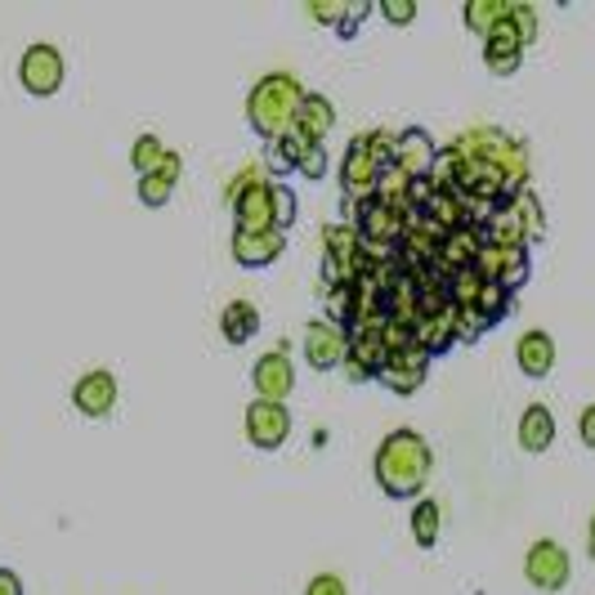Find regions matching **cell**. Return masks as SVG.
Masks as SVG:
<instances>
[{"mask_svg":"<svg viewBox=\"0 0 595 595\" xmlns=\"http://www.w3.org/2000/svg\"><path fill=\"white\" fill-rule=\"evenodd\" d=\"M246 439H251L255 448H264V452L282 448V443L291 439V412H286V403L255 399V403L246 408Z\"/></svg>","mask_w":595,"mask_h":595,"instance_id":"52a82bcc","label":"cell"},{"mask_svg":"<svg viewBox=\"0 0 595 595\" xmlns=\"http://www.w3.org/2000/svg\"><path fill=\"white\" fill-rule=\"evenodd\" d=\"M255 184H269V179H264V170H260V166H242V170L233 175V184H228L224 202H228V206H237V202H242V197H246Z\"/></svg>","mask_w":595,"mask_h":595,"instance_id":"ab89813d","label":"cell"},{"mask_svg":"<svg viewBox=\"0 0 595 595\" xmlns=\"http://www.w3.org/2000/svg\"><path fill=\"white\" fill-rule=\"evenodd\" d=\"M475 310H479V314H484V319L497 328V323H501V319L515 310V295H510L501 282H484V286H479V301H475Z\"/></svg>","mask_w":595,"mask_h":595,"instance_id":"83f0119b","label":"cell"},{"mask_svg":"<svg viewBox=\"0 0 595 595\" xmlns=\"http://www.w3.org/2000/svg\"><path fill=\"white\" fill-rule=\"evenodd\" d=\"M368 14H372V6H368V0H359V6H345V19H341V28H336V37H345V41H350V37L359 32V23H363Z\"/></svg>","mask_w":595,"mask_h":595,"instance_id":"ee69618b","label":"cell"},{"mask_svg":"<svg viewBox=\"0 0 595 595\" xmlns=\"http://www.w3.org/2000/svg\"><path fill=\"white\" fill-rule=\"evenodd\" d=\"M586 550H591V559H595V515H591V528H586Z\"/></svg>","mask_w":595,"mask_h":595,"instance_id":"816d5d0a","label":"cell"},{"mask_svg":"<svg viewBox=\"0 0 595 595\" xmlns=\"http://www.w3.org/2000/svg\"><path fill=\"white\" fill-rule=\"evenodd\" d=\"M64 77H68V64H64V55H59L55 46H28V50H23V59H19V81H23L28 95L50 99V95H59Z\"/></svg>","mask_w":595,"mask_h":595,"instance_id":"3957f363","label":"cell"},{"mask_svg":"<svg viewBox=\"0 0 595 595\" xmlns=\"http://www.w3.org/2000/svg\"><path fill=\"white\" fill-rule=\"evenodd\" d=\"M484 228H470V224H461V228H452V233H443V242H439V251H435V273H443V277H452V273H461V269H475V260H479V251H484Z\"/></svg>","mask_w":595,"mask_h":595,"instance_id":"ba28073f","label":"cell"},{"mask_svg":"<svg viewBox=\"0 0 595 595\" xmlns=\"http://www.w3.org/2000/svg\"><path fill=\"white\" fill-rule=\"evenodd\" d=\"M170 197H175V184H170V179H162V175H139V202H144V206L157 211V206H166Z\"/></svg>","mask_w":595,"mask_h":595,"instance_id":"74e56055","label":"cell"},{"mask_svg":"<svg viewBox=\"0 0 595 595\" xmlns=\"http://www.w3.org/2000/svg\"><path fill=\"white\" fill-rule=\"evenodd\" d=\"M310 148H314V144H310L305 135H295V130H286L282 139H273V144H269V166L286 175V170H295V166H301V157H305Z\"/></svg>","mask_w":595,"mask_h":595,"instance_id":"484cf974","label":"cell"},{"mask_svg":"<svg viewBox=\"0 0 595 595\" xmlns=\"http://www.w3.org/2000/svg\"><path fill=\"white\" fill-rule=\"evenodd\" d=\"M377 179H381V166L372 162V153L363 148V139H354L350 153H345V162H341V188H345V197L372 202L377 197Z\"/></svg>","mask_w":595,"mask_h":595,"instance_id":"8fae6325","label":"cell"},{"mask_svg":"<svg viewBox=\"0 0 595 595\" xmlns=\"http://www.w3.org/2000/svg\"><path fill=\"white\" fill-rule=\"evenodd\" d=\"M461 175H466V157H461L452 144H443L439 157H435V166H430V184L457 193V188H461Z\"/></svg>","mask_w":595,"mask_h":595,"instance_id":"4316f807","label":"cell"},{"mask_svg":"<svg viewBox=\"0 0 595 595\" xmlns=\"http://www.w3.org/2000/svg\"><path fill=\"white\" fill-rule=\"evenodd\" d=\"M286 251V233L269 228V233H237L233 228V260L242 269H269L273 260H282Z\"/></svg>","mask_w":595,"mask_h":595,"instance_id":"4fadbf2b","label":"cell"},{"mask_svg":"<svg viewBox=\"0 0 595 595\" xmlns=\"http://www.w3.org/2000/svg\"><path fill=\"white\" fill-rule=\"evenodd\" d=\"M435 157H439V144L421 130V126H408V130H399V148H394V166L403 170V175H412V179H426L430 175V166H435Z\"/></svg>","mask_w":595,"mask_h":595,"instance_id":"7c38bea8","label":"cell"},{"mask_svg":"<svg viewBox=\"0 0 595 595\" xmlns=\"http://www.w3.org/2000/svg\"><path fill=\"white\" fill-rule=\"evenodd\" d=\"M515 363H519V372L528 377V381H542V377H550L555 372V341L546 336V332H524L519 341H515Z\"/></svg>","mask_w":595,"mask_h":595,"instance_id":"9a60e30c","label":"cell"},{"mask_svg":"<svg viewBox=\"0 0 595 595\" xmlns=\"http://www.w3.org/2000/svg\"><path fill=\"white\" fill-rule=\"evenodd\" d=\"M484 64H488V72H497V77H515L519 64H524V50H519V46H488V41H484Z\"/></svg>","mask_w":595,"mask_h":595,"instance_id":"e575fe53","label":"cell"},{"mask_svg":"<svg viewBox=\"0 0 595 595\" xmlns=\"http://www.w3.org/2000/svg\"><path fill=\"white\" fill-rule=\"evenodd\" d=\"M408 188H412V175H403L399 166H390V170H381V179H377V202L408 211Z\"/></svg>","mask_w":595,"mask_h":595,"instance_id":"f546056e","label":"cell"},{"mask_svg":"<svg viewBox=\"0 0 595 595\" xmlns=\"http://www.w3.org/2000/svg\"><path fill=\"white\" fill-rule=\"evenodd\" d=\"M350 363L368 368V372H372V381H377V377L390 368V350H386L381 332H359V336H350Z\"/></svg>","mask_w":595,"mask_h":595,"instance_id":"7402d4cb","label":"cell"},{"mask_svg":"<svg viewBox=\"0 0 595 595\" xmlns=\"http://www.w3.org/2000/svg\"><path fill=\"white\" fill-rule=\"evenodd\" d=\"M577 439H582L586 448H595V403L582 408V417H577Z\"/></svg>","mask_w":595,"mask_h":595,"instance_id":"c3c4849f","label":"cell"},{"mask_svg":"<svg viewBox=\"0 0 595 595\" xmlns=\"http://www.w3.org/2000/svg\"><path fill=\"white\" fill-rule=\"evenodd\" d=\"M363 139V148L372 153V162L381 166V170H390L394 166V148H399V135H390V130H368V135H359Z\"/></svg>","mask_w":595,"mask_h":595,"instance_id":"8d00e7d4","label":"cell"},{"mask_svg":"<svg viewBox=\"0 0 595 595\" xmlns=\"http://www.w3.org/2000/svg\"><path fill=\"white\" fill-rule=\"evenodd\" d=\"M408 215L412 211H399V206H386V202H363L359 206V237L368 246H399L403 242V228H408Z\"/></svg>","mask_w":595,"mask_h":595,"instance_id":"8992f818","label":"cell"},{"mask_svg":"<svg viewBox=\"0 0 595 595\" xmlns=\"http://www.w3.org/2000/svg\"><path fill=\"white\" fill-rule=\"evenodd\" d=\"M310 19H314V23H332V28H341L345 6H323V0H314V6H310Z\"/></svg>","mask_w":595,"mask_h":595,"instance_id":"7dc6e473","label":"cell"},{"mask_svg":"<svg viewBox=\"0 0 595 595\" xmlns=\"http://www.w3.org/2000/svg\"><path fill=\"white\" fill-rule=\"evenodd\" d=\"M381 14H386V23H394V28H408V23L417 19V6H412V0H386V6H381Z\"/></svg>","mask_w":595,"mask_h":595,"instance_id":"7bdbcfd3","label":"cell"},{"mask_svg":"<svg viewBox=\"0 0 595 595\" xmlns=\"http://www.w3.org/2000/svg\"><path fill=\"white\" fill-rule=\"evenodd\" d=\"M269 202H273V228L286 233L295 224V215H301V202H295V193L286 184H269Z\"/></svg>","mask_w":595,"mask_h":595,"instance_id":"836d02e7","label":"cell"},{"mask_svg":"<svg viewBox=\"0 0 595 595\" xmlns=\"http://www.w3.org/2000/svg\"><path fill=\"white\" fill-rule=\"evenodd\" d=\"M484 332H492V323L475 310V305H466V310H457V336H461V345H475Z\"/></svg>","mask_w":595,"mask_h":595,"instance_id":"f35d334b","label":"cell"},{"mask_svg":"<svg viewBox=\"0 0 595 595\" xmlns=\"http://www.w3.org/2000/svg\"><path fill=\"white\" fill-rule=\"evenodd\" d=\"M301 104H305L301 81H295L291 72H269L246 95V121H251V130L260 139L273 144V139H282L295 126V113H301Z\"/></svg>","mask_w":595,"mask_h":595,"instance_id":"7a4b0ae2","label":"cell"},{"mask_svg":"<svg viewBox=\"0 0 595 595\" xmlns=\"http://www.w3.org/2000/svg\"><path fill=\"white\" fill-rule=\"evenodd\" d=\"M484 237H488V242H497V246H528V233H524V220H519V211H515V202H506V206H497V215L488 220V228H484Z\"/></svg>","mask_w":595,"mask_h":595,"instance_id":"603a6c76","label":"cell"},{"mask_svg":"<svg viewBox=\"0 0 595 595\" xmlns=\"http://www.w3.org/2000/svg\"><path fill=\"white\" fill-rule=\"evenodd\" d=\"M479 286H484V277H479L475 269H461V273H452V277H448V295H452V305H457V310L475 305V301H479Z\"/></svg>","mask_w":595,"mask_h":595,"instance_id":"d590c367","label":"cell"},{"mask_svg":"<svg viewBox=\"0 0 595 595\" xmlns=\"http://www.w3.org/2000/svg\"><path fill=\"white\" fill-rule=\"evenodd\" d=\"M305 595H350V591H345V582H341L336 573H319V577L305 586Z\"/></svg>","mask_w":595,"mask_h":595,"instance_id":"f6af8a7d","label":"cell"},{"mask_svg":"<svg viewBox=\"0 0 595 595\" xmlns=\"http://www.w3.org/2000/svg\"><path fill=\"white\" fill-rule=\"evenodd\" d=\"M555 443V417L546 403H528L519 417V448L524 452H546Z\"/></svg>","mask_w":595,"mask_h":595,"instance_id":"ffe728a7","label":"cell"},{"mask_svg":"<svg viewBox=\"0 0 595 595\" xmlns=\"http://www.w3.org/2000/svg\"><path fill=\"white\" fill-rule=\"evenodd\" d=\"M528 269H533V255H528V246H506V264H501V286L515 295L524 282H528Z\"/></svg>","mask_w":595,"mask_h":595,"instance_id":"d6a6232c","label":"cell"},{"mask_svg":"<svg viewBox=\"0 0 595 595\" xmlns=\"http://www.w3.org/2000/svg\"><path fill=\"white\" fill-rule=\"evenodd\" d=\"M305 359H310V368L314 372H332V368H345V359H350V328H336V323H328V319H314L310 328H305Z\"/></svg>","mask_w":595,"mask_h":595,"instance_id":"5b68a950","label":"cell"},{"mask_svg":"<svg viewBox=\"0 0 595 595\" xmlns=\"http://www.w3.org/2000/svg\"><path fill=\"white\" fill-rule=\"evenodd\" d=\"M323 246H328V260L336 264H350V269H368V255H363V237L354 224H328L323 228Z\"/></svg>","mask_w":595,"mask_h":595,"instance_id":"ac0fdd59","label":"cell"},{"mask_svg":"<svg viewBox=\"0 0 595 595\" xmlns=\"http://www.w3.org/2000/svg\"><path fill=\"white\" fill-rule=\"evenodd\" d=\"M269 184H273V179H269ZM269 184H255V188L233 206V224H237V233H269V228H273Z\"/></svg>","mask_w":595,"mask_h":595,"instance_id":"e0dca14e","label":"cell"},{"mask_svg":"<svg viewBox=\"0 0 595 595\" xmlns=\"http://www.w3.org/2000/svg\"><path fill=\"white\" fill-rule=\"evenodd\" d=\"M524 577H528V586H537V591H564L568 577H573V559H568V550H564L559 542L542 537V542H533L528 555H524Z\"/></svg>","mask_w":595,"mask_h":595,"instance_id":"277c9868","label":"cell"},{"mask_svg":"<svg viewBox=\"0 0 595 595\" xmlns=\"http://www.w3.org/2000/svg\"><path fill=\"white\" fill-rule=\"evenodd\" d=\"M515 211H519V220H524L528 246H533V242H542V237H546V215H542V202H537V193H533V188H524V193L515 197Z\"/></svg>","mask_w":595,"mask_h":595,"instance_id":"1f68e13d","label":"cell"},{"mask_svg":"<svg viewBox=\"0 0 595 595\" xmlns=\"http://www.w3.org/2000/svg\"><path fill=\"white\" fill-rule=\"evenodd\" d=\"M220 332H224L228 345H246L260 332V310L251 301H228L224 314H220Z\"/></svg>","mask_w":595,"mask_h":595,"instance_id":"44dd1931","label":"cell"},{"mask_svg":"<svg viewBox=\"0 0 595 595\" xmlns=\"http://www.w3.org/2000/svg\"><path fill=\"white\" fill-rule=\"evenodd\" d=\"M372 470H377L381 492L408 501V497H421V488H426V479L435 470V452H430L426 435H417V430H390L381 439V448H377Z\"/></svg>","mask_w":595,"mask_h":595,"instance_id":"6da1fadb","label":"cell"},{"mask_svg":"<svg viewBox=\"0 0 595 595\" xmlns=\"http://www.w3.org/2000/svg\"><path fill=\"white\" fill-rule=\"evenodd\" d=\"M157 175L175 184V179L184 175V162H179V153H170V148H166V157H162V166H157Z\"/></svg>","mask_w":595,"mask_h":595,"instance_id":"681fc988","label":"cell"},{"mask_svg":"<svg viewBox=\"0 0 595 595\" xmlns=\"http://www.w3.org/2000/svg\"><path fill=\"white\" fill-rule=\"evenodd\" d=\"M162 157H166V144H162L157 135H139L135 148H130V166H135V175H157Z\"/></svg>","mask_w":595,"mask_h":595,"instance_id":"4dcf8cb0","label":"cell"},{"mask_svg":"<svg viewBox=\"0 0 595 595\" xmlns=\"http://www.w3.org/2000/svg\"><path fill=\"white\" fill-rule=\"evenodd\" d=\"M506 14H510V0H470V6L461 10L466 28H470L475 37H484V41H488V32H492Z\"/></svg>","mask_w":595,"mask_h":595,"instance_id":"cb8c5ba5","label":"cell"},{"mask_svg":"<svg viewBox=\"0 0 595 595\" xmlns=\"http://www.w3.org/2000/svg\"><path fill=\"white\" fill-rule=\"evenodd\" d=\"M332 126H336V108H332V99H323V95H305V104H301V113H295V135H305L310 144H323L328 135H332Z\"/></svg>","mask_w":595,"mask_h":595,"instance_id":"2e32d148","label":"cell"},{"mask_svg":"<svg viewBox=\"0 0 595 595\" xmlns=\"http://www.w3.org/2000/svg\"><path fill=\"white\" fill-rule=\"evenodd\" d=\"M0 595H23V577L14 568H0Z\"/></svg>","mask_w":595,"mask_h":595,"instance_id":"f907efd6","label":"cell"},{"mask_svg":"<svg viewBox=\"0 0 595 595\" xmlns=\"http://www.w3.org/2000/svg\"><path fill=\"white\" fill-rule=\"evenodd\" d=\"M488 46H519L524 50V41H519V32H515V23H510V14L488 32Z\"/></svg>","mask_w":595,"mask_h":595,"instance_id":"bcb514c9","label":"cell"},{"mask_svg":"<svg viewBox=\"0 0 595 595\" xmlns=\"http://www.w3.org/2000/svg\"><path fill=\"white\" fill-rule=\"evenodd\" d=\"M426 377H430V354L421 350V345H408V350H399V354H390V368L377 377L390 394H417L421 386H426Z\"/></svg>","mask_w":595,"mask_h":595,"instance_id":"30bf717a","label":"cell"},{"mask_svg":"<svg viewBox=\"0 0 595 595\" xmlns=\"http://www.w3.org/2000/svg\"><path fill=\"white\" fill-rule=\"evenodd\" d=\"M251 386H255L260 399H269V403H286V394L295 390V368H291V359H286V345H277V350H269V354L255 359V368H251Z\"/></svg>","mask_w":595,"mask_h":595,"instance_id":"9c48e42d","label":"cell"},{"mask_svg":"<svg viewBox=\"0 0 595 595\" xmlns=\"http://www.w3.org/2000/svg\"><path fill=\"white\" fill-rule=\"evenodd\" d=\"M510 23H515V32H519L524 46L537 41V10L533 6H524V0H510Z\"/></svg>","mask_w":595,"mask_h":595,"instance_id":"60d3db41","label":"cell"},{"mask_svg":"<svg viewBox=\"0 0 595 595\" xmlns=\"http://www.w3.org/2000/svg\"><path fill=\"white\" fill-rule=\"evenodd\" d=\"M457 341H461V336H457V305H448L443 314H435V319H426V323L417 328V345H421L430 359L448 354Z\"/></svg>","mask_w":595,"mask_h":595,"instance_id":"d6986e66","label":"cell"},{"mask_svg":"<svg viewBox=\"0 0 595 595\" xmlns=\"http://www.w3.org/2000/svg\"><path fill=\"white\" fill-rule=\"evenodd\" d=\"M72 403H77V412H86V417H108V412L117 408V377L104 372V368L86 372V377L72 386Z\"/></svg>","mask_w":595,"mask_h":595,"instance_id":"5bb4252c","label":"cell"},{"mask_svg":"<svg viewBox=\"0 0 595 595\" xmlns=\"http://www.w3.org/2000/svg\"><path fill=\"white\" fill-rule=\"evenodd\" d=\"M295 175H305V179H314V184H319V179L328 175V148H323V144H314V148L301 157V166H295Z\"/></svg>","mask_w":595,"mask_h":595,"instance_id":"b9f144b4","label":"cell"},{"mask_svg":"<svg viewBox=\"0 0 595 595\" xmlns=\"http://www.w3.org/2000/svg\"><path fill=\"white\" fill-rule=\"evenodd\" d=\"M430 224H439L443 233H452V228H461L466 224V215H461V193H448V188H435V197L426 202V211H421Z\"/></svg>","mask_w":595,"mask_h":595,"instance_id":"d4e9b609","label":"cell"},{"mask_svg":"<svg viewBox=\"0 0 595 595\" xmlns=\"http://www.w3.org/2000/svg\"><path fill=\"white\" fill-rule=\"evenodd\" d=\"M439 528H443V510H439V501H417L412 506V537H417V546H435L439 542Z\"/></svg>","mask_w":595,"mask_h":595,"instance_id":"f1b7e54d","label":"cell"}]
</instances>
